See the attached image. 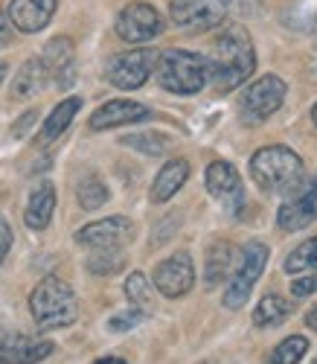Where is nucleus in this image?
I'll use <instances>...</instances> for the list:
<instances>
[{
  "label": "nucleus",
  "mask_w": 317,
  "mask_h": 364,
  "mask_svg": "<svg viewBox=\"0 0 317 364\" xmlns=\"http://www.w3.org/2000/svg\"><path fill=\"white\" fill-rule=\"evenodd\" d=\"M257 70V50L242 23H221V33L213 41L207 58V76L213 79L215 90H227L245 85V79Z\"/></svg>",
  "instance_id": "nucleus-1"
},
{
  "label": "nucleus",
  "mask_w": 317,
  "mask_h": 364,
  "mask_svg": "<svg viewBox=\"0 0 317 364\" xmlns=\"http://www.w3.org/2000/svg\"><path fill=\"white\" fill-rule=\"evenodd\" d=\"M250 178L262 193L291 196L306 181V166L289 146H265L250 158Z\"/></svg>",
  "instance_id": "nucleus-2"
},
{
  "label": "nucleus",
  "mask_w": 317,
  "mask_h": 364,
  "mask_svg": "<svg viewBox=\"0 0 317 364\" xmlns=\"http://www.w3.org/2000/svg\"><path fill=\"white\" fill-rule=\"evenodd\" d=\"M29 312L38 329H65L79 318V303L65 280L50 274L29 294Z\"/></svg>",
  "instance_id": "nucleus-3"
},
{
  "label": "nucleus",
  "mask_w": 317,
  "mask_h": 364,
  "mask_svg": "<svg viewBox=\"0 0 317 364\" xmlns=\"http://www.w3.org/2000/svg\"><path fill=\"white\" fill-rule=\"evenodd\" d=\"M154 73L161 87H166L169 94L178 97H193L207 85V58L198 53H186V50H166L157 55Z\"/></svg>",
  "instance_id": "nucleus-4"
},
{
  "label": "nucleus",
  "mask_w": 317,
  "mask_h": 364,
  "mask_svg": "<svg viewBox=\"0 0 317 364\" xmlns=\"http://www.w3.org/2000/svg\"><path fill=\"white\" fill-rule=\"evenodd\" d=\"M268 265V245L262 242H247V245L239 251V262L230 274V283L225 289V306L227 309H242L245 300L250 297L253 286L262 277V271Z\"/></svg>",
  "instance_id": "nucleus-5"
},
{
  "label": "nucleus",
  "mask_w": 317,
  "mask_h": 364,
  "mask_svg": "<svg viewBox=\"0 0 317 364\" xmlns=\"http://www.w3.org/2000/svg\"><path fill=\"white\" fill-rule=\"evenodd\" d=\"M154 62H157V55L149 47L117 53L105 68V79L119 90H137L149 82V76L154 70Z\"/></svg>",
  "instance_id": "nucleus-6"
},
{
  "label": "nucleus",
  "mask_w": 317,
  "mask_h": 364,
  "mask_svg": "<svg viewBox=\"0 0 317 364\" xmlns=\"http://www.w3.org/2000/svg\"><path fill=\"white\" fill-rule=\"evenodd\" d=\"M163 18L161 12H157L151 4H129V6H122L117 21H114V29H117V36L122 41H129V44H143V41H151L163 33Z\"/></svg>",
  "instance_id": "nucleus-7"
},
{
  "label": "nucleus",
  "mask_w": 317,
  "mask_h": 364,
  "mask_svg": "<svg viewBox=\"0 0 317 364\" xmlns=\"http://www.w3.org/2000/svg\"><path fill=\"white\" fill-rule=\"evenodd\" d=\"M134 239V222L129 216H108L90 222L76 233V242L90 251H117Z\"/></svg>",
  "instance_id": "nucleus-8"
},
{
  "label": "nucleus",
  "mask_w": 317,
  "mask_h": 364,
  "mask_svg": "<svg viewBox=\"0 0 317 364\" xmlns=\"http://www.w3.org/2000/svg\"><path fill=\"white\" fill-rule=\"evenodd\" d=\"M285 94H289V85H285L279 76L268 73V76L257 79L250 87H245V94H242V114L247 119H265V117L279 111V105L285 102Z\"/></svg>",
  "instance_id": "nucleus-9"
},
{
  "label": "nucleus",
  "mask_w": 317,
  "mask_h": 364,
  "mask_svg": "<svg viewBox=\"0 0 317 364\" xmlns=\"http://www.w3.org/2000/svg\"><path fill=\"white\" fill-rule=\"evenodd\" d=\"M169 18L189 33H207L225 23V9L215 0H169Z\"/></svg>",
  "instance_id": "nucleus-10"
},
{
  "label": "nucleus",
  "mask_w": 317,
  "mask_h": 364,
  "mask_svg": "<svg viewBox=\"0 0 317 364\" xmlns=\"http://www.w3.org/2000/svg\"><path fill=\"white\" fill-rule=\"evenodd\" d=\"M311 222H317V175L303 181L276 213V225L282 230H303Z\"/></svg>",
  "instance_id": "nucleus-11"
},
{
  "label": "nucleus",
  "mask_w": 317,
  "mask_h": 364,
  "mask_svg": "<svg viewBox=\"0 0 317 364\" xmlns=\"http://www.w3.org/2000/svg\"><path fill=\"white\" fill-rule=\"evenodd\" d=\"M50 353H53L50 341L0 326V364H38Z\"/></svg>",
  "instance_id": "nucleus-12"
},
{
  "label": "nucleus",
  "mask_w": 317,
  "mask_h": 364,
  "mask_svg": "<svg viewBox=\"0 0 317 364\" xmlns=\"http://www.w3.org/2000/svg\"><path fill=\"white\" fill-rule=\"evenodd\" d=\"M151 283L154 289L161 291L163 297H183L189 289L195 286V268H193V257L186 251L163 259L161 265L154 268L151 274Z\"/></svg>",
  "instance_id": "nucleus-13"
},
{
  "label": "nucleus",
  "mask_w": 317,
  "mask_h": 364,
  "mask_svg": "<svg viewBox=\"0 0 317 364\" xmlns=\"http://www.w3.org/2000/svg\"><path fill=\"white\" fill-rule=\"evenodd\" d=\"M204 184H207V193L218 201H225L233 213L242 210L245 204V193H242V178L236 172L233 164L227 161H213L207 166V175H204Z\"/></svg>",
  "instance_id": "nucleus-14"
},
{
  "label": "nucleus",
  "mask_w": 317,
  "mask_h": 364,
  "mask_svg": "<svg viewBox=\"0 0 317 364\" xmlns=\"http://www.w3.org/2000/svg\"><path fill=\"white\" fill-rule=\"evenodd\" d=\"M151 117V108L134 100H111L105 105H100L90 117V129L93 132H108V129H119V126H131V123H143Z\"/></svg>",
  "instance_id": "nucleus-15"
},
{
  "label": "nucleus",
  "mask_w": 317,
  "mask_h": 364,
  "mask_svg": "<svg viewBox=\"0 0 317 364\" xmlns=\"http://www.w3.org/2000/svg\"><path fill=\"white\" fill-rule=\"evenodd\" d=\"M58 0H9V21L18 33L36 36L53 21Z\"/></svg>",
  "instance_id": "nucleus-16"
},
{
  "label": "nucleus",
  "mask_w": 317,
  "mask_h": 364,
  "mask_svg": "<svg viewBox=\"0 0 317 364\" xmlns=\"http://www.w3.org/2000/svg\"><path fill=\"white\" fill-rule=\"evenodd\" d=\"M41 65L47 70V76L61 85V87H70L73 82V68H76V47L68 36H55L47 47H44V55H41Z\"/></svg>",
  "instance_id": "nucleus-17"
},
{
  "label": "nucleus",
  "mask_w": 317,
  "mask_h": 364,
  "mask_svg": "<svg viewBox=\"0 0 317 364\" xmlns=\"http://www.w3.org/2000/svg\"><path fill=\"white\" fill-rule=\"evenodd\" d=\"M186 178H189V161L175 158V161L163 164L161 172H157V178H154V184H151V201L154 204L169 201L186 184Z\"/></svg>",
  "instance_id": "nucleus-18"
},
{
  "label": "nucleus",
  "mask_w": 317,
  "mask_h": 364,
  "mask_svg": "<svg viewBox=\"0 0 317 364\" xmlns=\"http://www.w3.org/2000/svg\"><path fill=\"white\" fill-rule=\"evenodd\" d=\"M236 262H239V251L230 245V242H215V245H210L207 265H204L207 286H218L221 280H230Z\"/></svg>",
  "instance_id": "nucleus-19"
},
{
  "label": "nucleus",
  "mask_w": 317,
  "mask_h": 364,
  "mask_svg": "<svg viewBox=\"0 0 317 364\" xmlns=\"http://www.w3.org/2000/svg\"><path fill=\"white\" fill-rule=\"evenodd\" d=\"M53 210H55V187L53 184H38L33 190V196H29V201H26V210H23L26 228L44 230L53 219Z\"/></svg>",
  "instance_id": "nucleus-20"
},
{
  "label": "nucleus",
  "mask_w": 317,
  "mask_h": 364,
  "mask_svg": "<svg viewBox=\"0 0 317 364\" xmlns=\"http://www.w3.org/2000/svg\"><path fill=\"white\" fill-rule=\"evenodd\" d=\"M47 70L41 65V58H26V62L21 65V70L15 73L12 79V97L15 100H26V97H36L44 90L47 85Z\"/></svg>",
  "instance_id": "nucleus-21"
},
{
  "label": "nucleus",
  "mask_w": 317,
  "mask_h": 364,
  "mask_svg": "<svg viewBox=\"0 0 317 364\" xmlns=\"http://www.w3.org/2000/svg\"><path fill=\"white\" fill-rule=\"evenodd\" d=\"M79 108H82V100H79V97L61 100V102L50 111V117L44 119V129H41V134H38V143H53L58 134H65V129L73 123V117L79 114Z\"/></svg>",
  "instance_id": "nucleus-22"
},
{
  "label": "nucleus",
  "mask_w": 317,
  "mask_h": 364,
  "mask_svg": "<svg viewBox=\"0 0 317 364\" xmlns=\"http://www.w3.org/2000/svg\"><path fill=\"white\" fill-rule=\"evenodd\" d=\"M291 303L279 297V294H265L259 303H257V309H253V323L257 326H279L285 318L291 315Z\"/></svg>",
  "instance_id": "nucleus-23"
},
{
  "label": "nucleus",
  "mask_w": 317,
  "mask_h": 364,
  "mask_svg": "<svg viewBox=\"0 0 317 364\" xmlns=\"http://www.w3.org/2000/svg\"><path fill=\"white\" fill-rule=\"evenodd\" d=\"M125 297H129L131 309H140L143 315H149V312H151V306H154L149 277H146V274H140V271L129 274V280H125Z\"/></svg>",
  "instance_id": "nucleus-24"
},
{
  "label": "nucleus",
  "mask_w": 317,
  "mask_h": 364,
  "mask_svg": "<svg viewBox=\"0 0 317 364\" xmlns=\"http://www.w3.org/2000/svg\"><path fill=\"white\" fill-rule=\"evenodd\" d=\"M282 268L289 271V274H300V271H317V236L300 242V245L285 257Z\"/></svg>",
  "instance_id": "nucleus-25"
},
{
  "label": "nucleus",
  "mask_w": 317,
  "mask_h": 364,
  "mask_svg": "<svg viewBox=\"0 0 317 364\" xmlns=\"http://www.w3.org/2000/svg\"><path fill=\"white\" fill-rule=\"evenodd\" d=\"M76 198L82 204V210H100L105 201H108V187H105V181H100L97 175H87L79 190H76Z\"/></svg>",
  "instance_id": "nucleus-26"
},
{
  "label": "nucleus",
  "mask_w": 317,
  "mask_h": 364,
  "mask_svg": "<svg viewBox=\"0 0 317 364\" xmlns=\"http://www.w3.org/2000/svg\"><path fill=\"white\" fill-rule=\"evenodd\" d=\"M125 265V257L122 251H93L87 257V271L90 274H97V277H111V274H119Z\"/></svg>",
  "instance_id": "nucleus-27"
},
{
  "label": "nucleus",
  "mask_w": 317,
  "mask_h": 364,
  "mask_svg": "<svg viewBox=\"0 0 317 364\" xmlns=\"http://www.w3.org/2000/svg\"><path fill=\"white\" fill-rule=\"evenodd\" d=\"M306 350H308V338L291 336V338H285L282 344H276V350L271 353L268 364H300V358L306 355Z\"/></svg>",
  "instance_id": "nucleus-28"
},
{
  "label": "nucleus",
  "mask_w": 317,
  "mask_h": 364,
  "mask_svg": "<svg viewBox=\"0 0 317 364\" xmlns=\"http://www.w3.org/2000/svg\"><path fill=\"white\" fill-rule=\"evenodd\" d=\"M122 143L143 151V155H163L169 146V137L166 134H129V137H122Z\"/></svg>",
  "instance_id": "nucleus-29"
},
{
  "label": "nucleus",
  "mask_w": 317,
  "mask_h": 364,
  "mask_svg": "<svg viewBox=\"0 0 317 364\" xmlns=\"http://www.w3.org/2000/svg\"><path fill=\"white\" fill-rule=\"evenodd\" d=\"M140 321H143V312H140V309H131V312H119V315H114V318L108 321V326H111L114 332H125V329H134Z\"/></svg>",
  "instance_id": "nucleus-30"
},
{
  "label": "nucleus",
  "mask_w": 317,
  "mask_h": 364,
  "mask_svg": "<svg viewBox=\"0 0 317 364\" xmlns=\"http://www.w3.org/2000/svg\"><path fill=\"white\" fill-rule=\"evenodd\" d=\"M314 291H317V271H308V274L291 280V294L294 297H308Z\"/></svg>",
  "instance_id": "nucleus-31"
},
{
  "label": "nucleus",
  "mask_w": 317,
  "mask_h": 364,
  "mask_svg": "<svg viewBox=\"0 0 317 364\" xmlns=\"http://www.w3.org/2000/svg\"><path fill=\"white\" fill-rule=\"evenodd\" d=\"M9 248H12V228H9V222L4 216H0V265H4Z\"/></svg>",
  "instance_id": "nucleus-32"
},
{
  "label": "nucleus",
  "mask_w": 317,
  "mask_h": 364,
  "mask_svg": "<svg viewBox=\"0 0 317 364\" xmlns=\"http://www.w3.org/2000/svg\"><path fill=\"white\" fill-rule=\"evenodd\" d=\"M215 4L225 9V12H250L253 9V0H215Z\"/></svg>",
  "instance_id": "nucleus-33"
},
{
  "label": "nucleus",
  "mask_w": 317,
  "mask_h": 364,
  "mask_svg": "<svg viewBox=\"0 0 317 364\" xmlns=\"http://www.w3.org/2000/svg\"><path fill=\"white\" fill-rule=\"evenodd\" d=\"M36 117H38V111H26V114L18 119V126L12 129V134H15V137H21L23 132H29V129H33V123H36Z\"/></svg>",
  "instance_id": "nucleus-34"
},
{
  "label": "nucleus",
  "mask_w": 317,
  "mask_h": 364,
  "mask_svg": "<svg viewBox=\"0 0 317 364\" xmlns=\"http://www.w3.org/2000/svg\"><path fill=\"white\" fill-rule=\"evenodd\" d=\"M9 38H12V21H9V15L0 12V47H4Z\"/></svg>",
  "instance_id": "nucleus-35"
},
{
  "label": "nucleus",
  "mask_w": 317,
  "mask_h": 364,
  "mask_svg": "<svg viewBox=\"0 0 317 364\" xmlns=\"http://www.w3.org/2000/svg\"><path fill=\"white\" fill-rule=\"evenodd\" d=\"M306 323H308L311 329H317V306H314V309H311V312L306 315Z\"/></svg>",
  "instance_id": "nucleus-36"
},
{
  "label": "nucleus",
  "mask_w": 317,
  "mask_h": 364,
  "mask_svg": "<svg viewBox=\"0 0 317 364\" xmlns=\"http://www.w3.org/2000/svg\"><path fill=\"white\" fill-rule=\"evenodd\" d=\"M97 364H129V361H122V358H114V355H108V358H100Z\"/></svg>",
  "instance_id": "nucleus-37"
},
{
  "label": "nucleus",
  "mask_w": 317,
  "mask_h": 364,
  "mask_svg": "<svg viewBox=\"0 0 317 364\" xmlns=\"http://www.w3.org/2000/svg\"><path fill=\"white\" fill-rule=\"evenodd\" d=\"M6 70H9V68H6V62H0V82L6 79Z\"/></svg>",
  "instance_id": "nucleus-38"
},
{
  "label": "nucleus",
  "mask_w": 317,
  "mask_h": 364,
  "mask_svg": "<svg viewBox=\"0 0 317 364\" xmlns=\"http://www.w3.org/2000/svg\"><path fill=\"white\" fill-rule=\"evenodd\" d=\"M311 119H314V129H317V105L311 108Z\"/></svg>",
  "instance_id": "nucleus-39"
},
{
  "label": "nucleus",
  "mask_w": 317,
  "mask_h": 364,
  "mask_svg": "<svg viewBox=\"0 0 317 364\" xmlns=\"http://www.w3.org/2000/svg\"><path fill=\"white\" fill-rule=\"evenodd\" d=\"M204 364H213V361H204Z\"/></svg>",
  "instance_id": "nucleus-40"
},
{
  "label": "nucleus",
  "mask_w": 317,
  "mask_h": 364,
  "mask_svg": "<svg viewBox=\"0 0 317 364\" xmlns=\"http://www.w3.org/2000/svg\"><path fill=\"white\" fill-rule=\"evenodd\" d=\"M314 364H317V361H314Z\"/></svg>",
  "instance_id": "nucleus-41"
}]
</instances>
